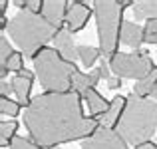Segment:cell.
<instances>
[{
	"label": "cell",
	"mask_w": 157,
	"mask_h": 149,
	"mask_svg": "<svg viewBox=\"0 0 157 149\" xmlns=\"http://www.w3.org/2000/svg\"><path fill=\"white\" fill-rule=\"evenodd\" d=\"M90 78H92V88L96 90L98 82L101 80V76H100V70H92V72H90Z\"/></svg>",
	"instance_id": "obj_28"
},
{
	"label": "cell",
	"mask_w": 157,
	"mask_h": 149,
	"mask_svg": "<svg viewBox=\"0 0 157 149\" xmlns=\"http://www.w3.org/2000/svg\"><path fill=\"white\" fill-rule=\"evenodd\" d=\"M54 46H56V52L60 54L66 62H70V64H76V60H80V56H78V46L74 44V34L68 32L66 28L58 30L56 38H54Z\"/></svg>",
	"instance_id": "obj_10"
},
{
	"label": "cell",
	"mask_w": 157,
	"mask_h": 149,
	"mask_svg": "<svg viewBox=\"0 0 157 149\" xmlns=\"http://www.w3.org/2000/svg\"><path fill=\"white\" fill-rule=\"evenodd\" d=\"M155 88H157V66L153 68V72H151L147 78L135 82L133 94H135L137 97H145V99H147L149 96H153V94H155Z\"/></svg>",
	"instance_id": "obj_15"
},
{
	"label": "cell",
	"mask_w": 157,
	"mask_h": 149,
	"mask_svg": "<svg viewBox=\"0 0 157 149\" xmlns=\"http://www.w3.org/2000/svg\"><path fill=\"white\" fill-rule=\"evenodd\" d=\"M8 34L14 40V44L20 48V52L34 60V56L46 44L54 42L58 34V28H54L42 14H34L30 10H20L14 14L8 24Z\"/></svg>",
	"instance_id": "obj_3"
},
{
	"label": "cell",
	"mask_w": 157,
	"mask_h": 149,
	"mask_svg": "<svg viewBox=\"0 0 157 149\" xmlns=\"http://www.w3.org/2000/svg\"><path fill=\"white\" fill-rule=\"evenodd\" d=\"M34 70L46 94H66L72 92V78L78 66L66 62L56 48L46 46L34 56Z\"/></svg>",
	"instance_id": "obj_5"
},
{
	"label": "cell",
	"mask_w": 157,
	"mask_h": 149,
	"mask_svg": "<svg viewBox=\"0 0 157 149\" xmlns=\"http://www.w3.org/2000/svg\"><path fill=\"white\" fill-rule=\"evenodd\" d=\"M119 40H121V44H125V46L139 50V46L145 42V40H143V28L139 26V24H135V22L125 20V22H123V26H121Z\"/></svg>",
	"instance_id": "obj_13"
},
{
	"label": "cell",
	"mask_w": 157,
	"mask_h": 149,
	"mask_svg": "<svg viewBox=\"0 0 157 149\" xmlns=\"http://www.w3.org/2000/svg\"><path fill=\"white\" fill-rule=\"evenodd\" d=\"M155 129H157V101L129 94L125 109H123L115 131L129 145L139 147L143 143L151 141Z\"/></svg>",
	"instance_id": "obj_2"
},
{
	"label": "cell",
	"mask_w": 157,
	"mask_h": 149,
	"mask_svg": "<svg viewBox=\"0 0 157 149\" xmlns=\"http://www.w3.org/2000/svg\"><path fill=\"white\" fill-rule=\"evenodd\" d=\"M78 56H80V62L84 64V68H92L101 58V52L100 48H94V46H78Z\"/></svg>",
	"instance_id": "obj_17"
},
{
	"label": "cell",
	"mask_w": 157,
	"mask_h": 149,
	"mask_svg": "<svg viewBox=\"0 0 157 149\" xmlns=\"http://www.w3.org/2000/svg\"><path fill=\"white\" fill-rule=\"evenodd\" d=\"M10 149H44L38 143H34L30 137H22V135H16L10 143Z\"/></svg>",
	"instance_id": "obj_22"
},
{
	"label": "cell",
	"mask_w": 157,
	"mask_h": 149,
	"mask_svg": "<svg viewBox=\"0 0 157 149\" xmlns=\"http://www.w3.org/2000/svg\"><path fill=\"white\" fill-rule=\"evenodd\" d=\"M107 84V88L109 90H117V88H121V78H117V76H111L109 80L105 82Z\"/></svg>",
	"instance_id": "obj_27"
},
{
	"label": "cell",
	"mask_w": 157,
	"mask_h": 149,
	"mask_svg": "<svg viewBox=\"0 0 157 149\" xmlns=\"http://www.w3.org/2000/svg\"><path fill=\"white\" fill-rule=\"evenodd\" d=\"M66 14H68V2L66 0H44L42 16L54 28L62 30V26H66Z\"/></svg>",
	"instance_id": "obj_9"
},
{
	"label": "cell",
	"mask_w": 157,
	"mask_h": 149,
	"mask_svg": "<svg viewBox=\"0 0 157 149\" xmlns=\"http://www.w3.org/2000/svg\"><path fill=\"white\" fill-rule=\"evenodd\" d=\"M82 149H129V143L115 129L100 127L92 137L82 141Z\"/></svg>",
	"instance_id": "obj_7"
},
{
	"label": "cell",
	"mask_w": 157,
	"mask_h": 149,
	"mask_svg": "<svg viewBox=\"0 0 157 149\" xmlns=\"http://www.w3.org/2000/svg\"><path fill=\"white\" fill-rule=\"evenodd\" d=\"M143 40H145V44H157V20H147L145 22Z\"/></svg>",
	"instance_id": "obj_21"
},
{
	"label": "cell",
	"mask_w": 157,
	"mask_h": 149,
	"mask_svg": "<svg viewBox=\"0 0 157 149\" xmlns=\"http://www.w3.org/2000/svg\"><path fill=\"white\" fill-rule=\"evenodd\" d=\"M94 10L86 2H68V14H66V30L68 32H80L86 28L90 16Z\"/></svg>",
	"instance_id": "obj_8"
},
{
	"label": "cell",
	"mask_w": 157,
	"mask_h": 149,
	"mask_svg": "<svg viewBox=\"0 0 157 149\" xmlns=\"http://www.w3.org/2000/svg\"><path fill=\"white\" fill-rule=\"evenodd\" d=\"M32 84H34V74L30 70H22L18 72L14 78H12V88H14V94L18 97V103L26 107L30 99V92H32Z\"/></svg>",
	"instance_id": "obj_11"
},
{
	"label": "cell",
	"mask_w": 157,
	"mask_h": 149,
	"mask_svg": "<svg viewBox=\"0 0 157 149\" xmlns=\"http://www.w3.org/2000/svg\"><path fill=\"white\" fill-rule=\"evenodd\" d=\"M125 103H127V97L125 96H115L113 99L109 101V109L105 111L101 117H98L100 121V127H105V129H115L121 119V113L125 109Z\"/></svg>",
	"instance_id": "obj_12"
},
{
	"label": "cell",
	"mask_w": 157,
	"mask_h": 149,
	"mask_svg": "<svg viewBox=\"0 0 157 149\" xmlns=\"http://www.w3.org/2000/svg\"><path fill=\"white\" fill-rule=\"evenodd\" d=\"M98 70H100V76H101V80H109V78H111V68H109V62H105V58H104V60H101V64H100V68H98Z\"/></svg>",
	"instance_id": "obj_25"
},
{
	"label": "cell",
	"mask_w": 157,
	"mask_h": 149,
	"mask_svg": "<svg viewBox=\"0 0 157 149\" xmlns=\"http://www.w3.org/2000/svg\"><path fill=\"white\" fill-rule=\"evenodd\" d=\"M133 16L137 20H157V0L133 2Z\"/></svg>",
	"instance_id": "obj_16"
},
{
	"label": "cell",
	"mask_w": 157,
	"mask_h": 149,
	"mask_svg": "<svg viewBox=\"0 0 157 149\" xmlns=\"http://www.w3.org/2000/svg\"><path fill=\"white\" fill-rule=\"evenodd\" d=\"M109 68L113 76L121 78V80H143L153 72L155 64L151 60L147 50H135V52H117L109 60Z\"/></svg>",
	"instance_id": "obj_6"
},
{
	"label": "cell",
	"mask_w": 157,
	"mask_h": 149,
	"mask_svg": "<svg viewBox=\"0 0 157 149\" xmlns=\"http://www.w3.org/2000/svg\"><path fill=\"white\" fill-rule=\"evenodd\" d=\"M133 6L131 0H96L94 2V16L98 26V40L100 52L104 58H113L119 52V34L123 26V10Z\"/></svg>",
	"instance_id": "obj_4"
},
{
	"label": "cell",
	"mask_w": 157,
	"mask_h": 149,
	"mask_svg": "<svg viewBox=\"0 0 157 149\" xmlns=\"http://www.w3.org/2000/svg\"><path fill=\"white\" fill-rule=\"evenodd\" d=\"M84 97L76 92L38 94L24 109V127L44 149L88 139L100 129L96 117L84 115Z\"/></svg>",
	"instance_id": "obj_1"
},
{
	"label": "cell",
	"mask_w": 157,
	"mask_h": 149,
	"mask_svg": "<svg viewBox=\"0 0 157 149\" xmlns=\"http://www.w3.org/2000/svg\"><path fill=\"white\" fill-rule=\"evenodd\" d=\"M153 97H155V99H157V88H155V94H153Z\"/></svg>",
	"instance_id": "obj_31"
},
{
	"label": "cell",
	"mask_w": 157,
	"mask_h": 149,
	"mask_svg": "<svg viewBox=\"0 0 157 149\" xmlns=\"http://www.w3.org/2000/svg\"><path fill=\"white\" fill-rule=\"evenodd\" d=\"M88 90H92V78H90V74H84V72L78 70L72 78V92L80 94V96L84 97V94L88 92Z\"/></svg>",
	"instance_id": "obj_18"
},
{
	"label": "cell",
	"mask_w": 157,
	"mask_h": 149,
	"mask_svg": "<svg viewBox=\"0 0 157 149\" xmlns=\"http://www.w3.org/2000/svg\"><path fill=\"white\" fill-rule=\"evenodd\" d=\"M10 92H14L12 84H8V82H0V94H2V97H10Z\"/></svg>",
	"instance_id": "obj_26"
},
{
	"label": "cell",
	"mask_w": 157,
	"mask_h": 149,
	"mask_svg": "<svg viewBox=\"0 0 157 149\" xmlns=\"http://www.w3.org/2000/svg\"><path fill=\"white\" fill-rule=\"evenodd\" d=\"M135 149H157V143L149 141V143H143V145H139V147H135Z\"/></svg>",
	"instance_id": "obj_29"
},
{
	"label": "cell",
	"mask_w": 157,
	"mask_h": 149,
	"mask_svg": "<svg viewBox=\"0 0 157 149\" xmlns=\"http://www.w3.org/2000/svg\"><path fill=\"white\" fill-rule=\"evenodd\" d=\"M26 2H28V0H12V4H14V6H18V8H22V10L26 8Z\"/></svg>",
	"instance_id": "obj_30"
},
{
	"label": "cell",
	"mask_w": 157,
	"mask_h": 149,
	"mask_svg": "<svg viewBox=\"0 0 157 149\" xmlns=\"http://www.w3.org/2000/svg\"><path fill=\"white\" fill-rule=\"evenodd\" d=\"M84 101H86V105H88V109H90V115L96 117V119L101 117V115L109 109V101H105L104 96H101L98 90H94V88L84 94Z\"/></svg>",
	"instance_id": "obj_14"
},
{
	"label": "cell",
	"mask_w": 157,
	"mask_h": 149,
	"mask_svg": "<svg viewBox=\"0 0 157 149\" xmlns=\"http://www.w3.org/2000/svg\"><path fill=\"white\" fill-rule=\"evenodd\" d=\"M16 131H18V123L14 119H6V121L0 123V143H2V147L10 145L12 139L16 137Z\"/></svg>",
	"instance_id": "obj_19"
},
{
	"label": "cell",
	"mask_w": 157,
	"mask_h": 149,
	"mask_svg": "<svg viewBox=\"0 0 157 149\" xmlns=\"http://www.w3.org/2000/svg\"><path fill=\"white\" fill-rule=\"evenodd\" d=\"M52 149H56V147H52Z\"/></svg>",
	"instance_id": "obj_32"
},
{
	"label": "cell",
	"mask_w": 157,
	"mask_h": 149,
	"mask_svg": "<svg viewBox=\"0 0 157 149\" xmlns=\"http://www.w3.org/2000/svg\"><path fill=\"white\" fill-rule=\"evenodd\" d=\"M42 6H44V0H28L26 2V10L34 12V14H42Z\"/></svg>",
	"instance_id": "obj_24"
},
{
	"label": "cell",
	"mask_w": 157,
	"mask_h": 149,
	"mask_svg": "<svg viewBox=\"0 0 157 149\" xmlns=\"http://www.w3.org/2000/svg\"><path fill=\"white\" fill-rule=\"evenodd\" d=\"M20 103L14 101V99L10 97H0V113L6 115V117H16V115L20 113Z\"/></svg>",
	"instance_id": "obj_20"
},
{
	"label": "cell",
	"mask_w": 157,
	"mask_h": 149,
	"mask_svg": "<svg viewBox=\"0 0 157 149\" xmlns=\"http://www.w3.org/2000/svg\"><path fill=\"white\" fill-rule=\"evenodd\" d=\"M6 70H10V72H22L24 70V54L22 52H14L12 54V58L8 60V66H6Z\"/></svg>",
	"instance_id": "obj_23"
}]
</instances>
